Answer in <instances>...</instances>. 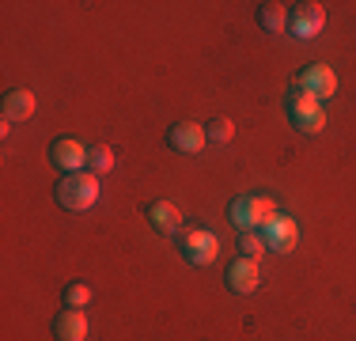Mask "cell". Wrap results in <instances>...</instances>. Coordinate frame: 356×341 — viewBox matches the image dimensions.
I'll list each match as a JSON object with an SVG mask.
<instances>
[{"label":"cell","mask_w":356,"mask_h":341,"mask_svg":"<svg viewBox=\"0 0 356 341\" xmlns=\"http://www.w3.org/2000/svg\"><path fill=\"white\" fill-rule=\"evenodd\" d=\"M57 201H61V209H69V212L91 209V205L99 201V175H91V170L65 175L61 186H57Z\"/></svg>","instance_id":"6da1fadb"},{"label":"cell","mask_w":356,"mask_h":341,"mask_svg":"<svg viewBox=\"0 0 356 341\" xmlns=\"http://www.w3.org/2000/svg\"><path fill=\"white\" fill-rule=\"evenodd\" d=\"M227 216H232V224L239 228V232H258L261 224H266L269 216H277V205L269 198H235L227 205Z\"/></svg>","instance_id":"7a4b0ae2"},{"label":"cell","mask_w":356,"mask_h":341,"mask_svg":"<svg viewBox=\"0 0 356 341\" xmlns=\"http://www.w3.org/2000/svg\"><path fill=\"white\" fill-rule=\"evenodd\" d=\"M178 251L186 254L190 266H213L220 258V239L209 228H186L182 239H178Z\"/></svg>","instance_id":"3957f363"},{"label":"cell","mask_w":356,"mask_h":341,"mask_svg":"<svg viewBox=\"0 0 356 341\" xmlns=\"http://www.w3.org/2000/svg\"><path fill=\"white\" fill-rule=\"evenodd\" d=\"M292 91H300V95H311V99H330L337 91V72L330 65H322V61H315V65H307L300 76H296V88Z\"/></svg>","instance_id":"277c9868"},{"label":"cell","mask_w":356,"mask_h":341,"mask_svg":"<svg viewBox=\"0 0 356 341\" xmlns=\"http://www.w3.org/2000/svg\"><path fill=\"white\" fill-rule=\"evenodd\" d=\"M288 118H292V125L300 133L315 136L322 125H326V110H322L318 99L311 95H300V91H292V102H288Z\"/></svg>","instance_id":"5b68a950"},{"label":"cell","mask_w":356,"mask_h":341,"mask_svg":"<svg viewBox=\"0 0 356 341\" xmlns=\"http://www.w3.org/2000/svg\"><path fill=\"white\" fill-rule=\"evenodd\" d=\"M49 159H54V167L65 170V175L88 170V148H83L80 141H72V136H61V141L49 144Z\"/></svg>","instance_id":"8992f818"},{"label":"cell","mask_w":356,"mask_h":341,"mask_svg":"<svg viewBox=\"0 0 356 341\" xmlns=\"http://www.w3.org/2000/svg\"><path fill=\"white\" fill-rule=\"evenodd\" d=\"M322 27H326V8L315 4V0H307V4H296L292 15H288V31H292L296 38H315Z\"/></svg>","instance_id":"52a82bcc"},{"label":"cell","mask_w":356,"mask_h":341,"mask_svg":"<svg viewBox=\"0 0 356 341\" xmlns=\"http://www.w3.org/2000/svg\"><path fill=\"white\" fill-rule=\"evenodd\" d=\"M261 239H266V246L269 251H292L296 243H300V228H296V220L292 216H269L266 224H261Z\"/></svg>","instance_id":"ba28073f"},{"label":"cell","mask_w":356,"mask_h":341,"mask_svg":"<svg viewBox=\"0 0 356 341\" xmlns=\"http://www.w3.org/2000/svg\"><path fill=\"white\" fill-rule=\"evenodd\" d=\"M205 141H209V133H205V125H197V122H175L171 133H167V144H171L175 152H186V156L201 152Z\"/></svg>","instance_id":"9c48e42d"},{"label":"cell","mask_w":356,"mask_h":341,"mask_svg":"<svg viewBox=\"0 0 356 341\" xmlns=\"http://www.w3.org/2000/svg\"><path fill=\"white\" fill-rule=\"evenodd\" d=\"M258 280H261V273H258V262L254 258H235L232 266H227V288H232V292L247 296L258 288Z\"/></svg>","instance_id":"30bf717a"},{"label":"cell","mask_w":356,"mask_h":341,"mask_svg":"<svg viewBox=\"0 0 356 341\" xmlns=\"http://www.w3.org/2000/svg\"><path fill=\"white\" fill-rule=\"evenodd\" d=\"M148 224L156 228L159 235H175L178 228H182V212H178V205L175 201H156V205H148Z\"/></svg>","instance_id":"8fae6325"},{"label":"cell","mask_w":356,"mask_h":341,"mask_svg":"<svg viewBox=\"0 0 356 341\" xmlns=\"http://www.w3.org/2000/svg\"><path fill=\"white\" fill-rule=\"evenodd\" d=\"M54 334H57V341H83L88 338V315L76 311V307L61 311L54 319Z\"/></svg>","instance_id":"7c38bea8"},{"label":"cell","mask_w":356,"mask_h":341,"mask_svg":"<svg viewBox=\"0 0 356 341\" xmlns=\"http://www.w3.org/2000/svg\"><path fill=\"white\" fill-rule=\"evenodd\" d=\"M35 114V95H31L27 88H15L4 95V118L8 122H27V118Z\"/></svg>","instance_id":"4fadbf2b"},{"label":"cell","mask_w":356,"mask_h":341,"mask_svg":"<svg viewBox=\"0 0 356 341\" xmlns=\"http://www.w3.org/2000/svg\"><path fill=\"white\" fill-rule=\"evenodd\" d=\"M258 23L266 31H273V34H281L288 27V8L284 4H261L258 8Z\"/></svg>","instance_id":"5bb4252c"},{"label":"cell","mask_w":356,"mask_h":341,"mask_svg":"<svg viewBox=\"0 0 356 341\" xmlns=\"http://www.w3.org/2000/svg\"><path fill=\"white\" fill-rule=\"evenodd\" d=\"M110 167H114V152H110L106 144H91L88 148V170L91 175H103Z\"/></svg>","instance_id":"9a60e30c"},{"label":"cell","mask_w":356,"mask_h":341,"mask_svg":"<svg viewBox=\"0 0 356 341\" xmlns=\"http://www.w3.org/2000/svg\"><path fill=\"white\" fill-rule=\"evenodd\" d=\"M239 251H243V258H254V262H258L261 254H266V239H261L258 232H243Z\"/></svg>","instance_id":"2e32d148"},{"label":"cell","mask_w":356,"mask_h":341,"mask_svg":"<svg viewBox=\"0 0 356 341\" xmlns=\"http://www.w3.org/2000/svg\"><path fill=\"white\" fill-rule=\"evenodd\" d=\"M205 133H209V141L227 144V141H232V133H235V125L227 122V118H216V122H209V125H205Z\"/></svg>","instance_id":"e0dca14e"},{"label":"cell","mask_w":356,"mask_h":341,"mask_svg":"<svg viewBox=\"0 0 356 341\" xmlns=\"http://www.w3.org/2000/svg\"><path fill=\"white\" fill-rule=\"evenodd\" d=\"M91 303V288L88 285H69L65 288V307H76V311H80V307H88Z\"/></svg>","instance_id":"ac0fdd59"}]
</instances>
